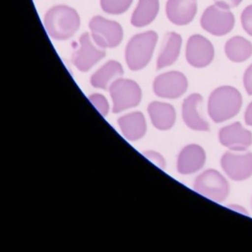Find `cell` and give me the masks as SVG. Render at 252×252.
Here are the masks:
<instances>
[{
  "instance_id": "obj_1",
  "label": "cell",
  "mask_w": 252,
  "mask_h": 252,
  "mask_svg": "<svg viewBox=\"0 0 252 252\" xmlns=\"http://www.w3.org/2000/svg\"><path fill=\"white\" fill-rule=\"evenodd\" d=\"M81 19L74 8L59 5L50 8L44 17V26L52 39L64 41L73 37L80 28Z\"/></svg>"
},
{
  "instance_id": "obj_2",
  "label": "cell",
  "mask_w": 252,
  "mask_h": 252,
  "mask_svg": "<svg viewBox=\"0 0 252 252\" xmlns=\"http://www.w3.org/2000/svg\"><path fill=\"white\" fill-rule=\"evenodd\" d=\"M242 105L243 97L238 90L231 86L220 87L209 95L208 114L215 123H222L235 117Z\"/></svg>"
},
{
  "instance_id": "obj_3",
  "label": "cell",
  "mask_w": 252,
  "mask_h": 252,
  "mask_svg": "<svg viewBox=\"0 0 252 252\" xmlns=\"http://www.w3.org/2000/svg\"><path fill=\"white\" fill-rule=\"evenodd\" d=\"M157 33L153 31L138 33L132 36L125 49V60L132 71L142 70L153 58L157 44Z\"/></svg>"
},
{
  "instance_id": "obj_4",
  "label": "cell",
  "mask_w": 252,
  "mask_h": 252,
  "mask_svg": "<svg viewBox=\"0 0 252 252\" xmlns=\"http://www.w3.org/2000/svg\"><path fill=\"white\" fill-rule=\"evenodd\" d=\"M193 187L196 192L218 203L225 201L230 191L226 178L214 169H206L197 175Z\"/></svg>"
},
{
  "instance_id": "obj_5",
  "label": "cell",
  "mask_w": 252,
  "mask_h": 252,
  "mask_svg": "<svg viewBox=\"0 0 252 252\" xmlns=\"http://www.w3.org/2000/svg\"><path fill=\"white\" fill-rule=\"evenodd\" d=\"M108 90L114 113L137 107L142 99L141 88L137 82L131 79L119 78L110 85Z\"/></svg>"
},
{
  "instance_id": "obj_6",
  "label": "cell",
  "mask_w": 252,
  "mask_h": 252,
  "mask_svg": "<svg viewBox=\"0 0 252 252\" xmlns=\"http://www.w3.org/2000/svg\"><path fill=\"white\" fill-rule=\"evenodd\" d=\"M89 28L93 40L103 49L116 48L123 40V29L117 22L95 16L90 21Z\"/></svg>"
},
{
  "instance_id": "obj_7",
  "label": "cell",
  "mask_w": 252,
  "mask_h": 252,
  "mask_svg": "<svg viewBox=\"0 0 252 252\" xmlns=\"http://www.w3.org/2000/svg\"><path fill=\"white\" fill-rule=\"evenodd\" d=\"M235 20L232 13L217 5L206 8L200 20L202 28L216 36H224L231 32Z\"/></svg>"
},
{
  "instance_id": "obj_8",
  "label": "cell",
  "mask_w": 252,
  "mask_h": 252,
  "mask_svg": "<svg viewBox=\"0 0 252 252\" xmlns=\"http://www.w3.org/2000/svg\"><path fill=\"white\" fill-rule=\"evenodd\" d=\"M104 49L98 47L91 35L85 33L79 38V48L73 53L72 62L81 72H88L105 57Z\"/></svg>"
},
{
  "instance_id": "obj_9",
  "label": "cell",
  "mask_w": 252,
  "mask_h": 252,
  "mask_svg": "<svg viewBox=\"0 0 252 252\" xmlns=\"http://www.w3.org/2000/svg\"><path fill=\"white\" fill-rule=\"evenodd\" d=\"M188 88V81L181 72L170 71L159 75L153 82V91L157 96L176 99L182 96Z\"/></svg>"
},
{
  "instance_id": "obj_10",
  "label": "cell",
  "mask_w": 252,
  "mask_h": 252,
  "mask_svg": "<svg viewBox=\"0 0 252 252\" xmlns=\"http://www.w3.org/2000/svg\"><path fill=\"white\" fill-rule=\"evenodd\" d=\"M220 166L233 181H246L252 176V153L236 154L227 152L221 157Z\"/></svg>"
},
{
  "instance_id": "obj_11",
  "label": "cell",
  "mask_w": 252,
  "mask_h": 252,
  "mask_svg": "<svg viewBox=\"0 0 252 252\" xmlns=\"http://www.w3.org/2000/svg\"><path fill=\"white\" fill-rule=\"evenodd\" d=\"M220 143L233 152L246 151L252 144V132L236 122L220 129Z\"/></svg>"
},
{
  "instance_id": "obj_12",
  "label": "cell",
  "mask_w": 252,
  "mask_h": 252,
  "mask_svg": "<svg viewBox=\"0 0 252 252\" xmlns=\"http://www.w3.org/2000/svg\"><path fill=\"white\" fill-rule=\"evenodd\" d=\"M215 57V49L210 41L201 35H193L188 39L186 57L189 64L197 68L209 65Z\"/></svg>"
},
{
  "instance_id": "obj_13",
  "label": "cell",
  "mask_w": 252,
  "mask_h": 252,
  "mask_svg": "<svg viewBox=\"0 0 252 252\" xmlns=\"http://www.w3.org/2000/svg\"><path fill=\"white\" fill-rule=\"evenodd\" d=\"M203 103V96L199 94H192L186 98L182 104L183 121L192 130L208 132L210 126L202 116Z\"/></svg>"
},
{
  "instance_id": "obj_14",
  "label": "cell",
  "mask_w": 252,
  "mask_h": 252,
  "mask_svg": "<svg viewBox=\"0 0 252 252\" xmlns=\"http://www.w3.org/2000/svg\"><path fill=\"white\" fill-rule=\"evenodd\" d=\"M206 160V154L201 146L190 144L180 152L177 160V170L183 175H189L202 169Z\"/></svg>"
},
{
  "instance_id": "obj_15",
  "label": "cell",
  "mask_w": 252,
  "mask_h": 252,
  "mask_svg": "<svg viewBox=\"0 0 252 252\" xmlns=\"http://www.w3.org/2000/svg\"><path fill=\"white\" fill-rule=\"evenodd\" d=\"M197 10L196 0H168L166 2V16L176 26L189 24L194 20Z\"/></svg>"
},
{
  "instance_id": "obj_16",
  "label": "cell",
  "mask_w": 252,
  "mask_h": 252,
  "mask_svg": "<svg viewBox=\"0 0 252 252\" xmlns=\"http://www.w3.org/2000/svg\"><path fill=\"white\" fill-rule=\"evenodd\" d=\"M147 112L153 126L159 130H169L176 122L175 107L169 103L153 101L149 104Z\"/></svg>"
},
{
  "instance_id": "obj_17",
  "label": "cell",
  "mask_w": 252,
  "mask_h": 252,
  "mask_svg": "<svg viewBox=\"0 0 252 252\" xmlns=\"http://www.w3.org/2000/svg\"><path fill=\"white\" fill-rule=\"evenodd\" d=\"M118 124L125 138L130 141L141 139L147 132V122L141 112H132L122 116Z\"/></svg>"
},
{
  "instance_id": "obj_18",
  "label": "cell",
  "mask_w": 252,
  "mask_h": 252,
  "mask_svg": "<svg viewBox=\"0 0 252 252\" xmlns=\"http://www.w3.org/2000/svg\"><path fill=\"white\" fill-rule=\"evenodd\" d=\"M182 45V37L175 32L166 33L157 60V69L165 68L178 60Z\"/></svg>"
},
{
  "instance_id": "obj_19",
  "label": "cell",
  "mask_w": 252,
  "mask_h": 252,
  "mask_svg": "<svg viewBox=\"0 0 252 252\" xmlns=\"http://www.w3.org/2000/svg\"><path fill=\"white\" fill-rule=\"evenodd\" d=\"M123 74L122 64L116 60H110L92 75L91 84L94 88L98 89H109L110 85L119 78H122Z\"/></svg>"
},
{
  "instance_id": "obj_20",
  "label": "cell",
  "mask_w": 252,
  "mask_h": 252,
  "mask_svg": "<svg viewBox=\"0 0 252 252\" xmlns=\"http://www.w3.org/2000/svg\"><path fill=\"white\" fill-rule=\"evenodd\" d=\"M159 0H138L131 17V24L135 28H144L151 24L158 14Z\"/></svg>"
},
{
  "instance_id": "obj_21",
  "label": "cell",
  "mask_w": 252,
  "mask_h": 252,
  "mask_svg": "<svg viewBox=\"0 0 252 252\" xmlns=\"http://www.w3.org/2000/svg\"><path fill=\"white\" fill-rule=\"evenodd\" d=\"M226 57L234 63H243L252 56V44L242 36H234L225 45Z\"/></svg>"
},
{
  "instance_id": "obj_22",
  "label": "cell",
  "mask_w": 252,
  "mask_h": 252,
  "mask_svg": "<svg viewBox=\"0 0 252 252\" xmlns=\"http://www.w3.org/2000/svg\"><path fill=\"white\" fill-rule=\"evenodd\" d=\"M133 0H100L101 9L111 15H121L128 11Z\"/></svg>"
},
{
  "instance_id": "obj_23",
  "label": "cell",
  "mask_w": 252,
  "mask_h": 252,
  "mask_svg": "<svg viewBox=\"0 0 252 252\" xmlns=\"http://www.w3.org/2000/svg\"><path fill=\"white\" fill-rule=\"evenodd\" d=\"M89 100L101 116H107L110 111V104L106 97L102 94H94L89 96Z\"/></svg>"
},
{
  "instance_id": "obj_24",
  "label": "cell",
  "mask_w": 252,
  "mask_h": 252,
  "mask_svg": "<svg viewBox=\"0 0 252 252\" xmlns=\"http://www.w3.org/2000/svg\"><path fill=\"white\" fill-rule=\"evenodd\" d=\"M241 23L245 32L252 36V5H249L243 10Z\"/></svg>"
},
{
  "instance_id": "obj_25",
  "label": "cell",
  "mask_w": 252,
  "mask_h": 252,
  "mask_svg": "<svg viewBox=\"0 0 252 252\" xmlns=\"http://www.w3.org/2000/svg\"><path fill=\"white\" fill-rule=\"evenodd\" d=\"M144 156L150 161L153 162L158 167L163 169V170L166 169V160L160 153L154 151V150H148V151L144 152Z\"/></svg>"
},
{
  "instance_id": "obj_26",
  "label": "cell",
  "mask_w": 252,
  "mask_h": 252,
  "mask_svg": "<svg viewBox=\"0 0 252 252\" xmlns=\"http://www.w3.org/2000/svg\"><path fill=\"white\" fill-rule=\"evenodd\" d=\"M243 84L248 95H252V64H251L245 72Z\"/></svg>"
},
{
  "instance_id": "obj_27",
  "label": "cell",
  "mask_w": 252,
  "mask_h": 252,
  "mask_svg": "<svg viewBox=\"0 0 252 252\" xmlns=\"http://www.w3.org/2000/svg\"><path fill=\"white\" fill-rule=\"evenodd\" d=\"M215 5L221 7V8H225V9H230V8H236L241 3L243 0H214Z\"/></svg>"
},
{
  "instance_id": "obj_28",
  "label": "cell",
  "mask_w": 252,
  "mask_h": 252,
  "mask_svg": "<svg viewBox=\"0 0 252 252\" xmlns=\"http://www.w3.org/2000/svg\"><path fill=\"white\" fill-rule=\"evenodd\" d=\"M244 121L246 125L252 126V101L248 105L245 111Z\"/></svg>"
},
{
  "instance_id": "obj_29",
  "label": "cell",
  "mask_w": 252,
  "mask_h": 252,
  "mask_svg": "<svg viewBox=\"0 0 252 252\" xmlns=\"http://www.w3.org/2000/svg\"><path fill=\"white\" fill-rule=\"evenodd\" d=\"M227 207H228V209H231V210L237 212V213L242 214V215H246V216H249V215L247 209H246V208L243 207L241 205L232 203V204L228 205Z\"/></svg>"
},
{
  "instance_id": "obj_30",
  "label": "cell",
  "mask_w": 252,
  "mask_h": 252,
  "mask_svg": "<svg viewBox=\"0 0 252 252\" xmlns=\"http://www.w3.org/2000/svg\"></svg>"
}]
</instances>
